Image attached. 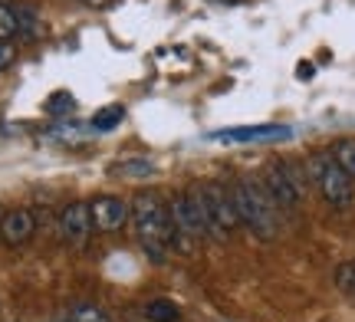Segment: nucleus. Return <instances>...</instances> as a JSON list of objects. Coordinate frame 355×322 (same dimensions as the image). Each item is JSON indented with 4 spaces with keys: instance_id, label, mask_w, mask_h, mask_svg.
Returning a JSON list of instances; mask_svg holds the SVG:
<instances>
[{
    "instance_id": "obj_7",
    "label": "nucleus",
    "mask_w": 355,
    "mask_h": 322,
    "mask_svg": "<svg viewBox=\"0 0 355 322\" xmlns=\"http://www.w3.org/2000/svg\"><path fill=\"white\" fill-rule=\"evenodd\" d=\"M56 227H60V237H63L66 247H86L89 237H92V214H89V201H73V204H66L60 211V220H56Z\"/></svg>"
},
{
    "instance_id": "obj_3",
    "label": "nucleus",
    "mask_w": 355,
    "mask_h": 322,
    "mask_svg": "<svg viewBox=\"0 0 355 322\" xmlns=\"http://www.w3.org/2000/svg\"><path fill=\"white\" fill-rule=\"evenodd\" d=\"M306 175L313 181V188L319 191V197L329 207H336V211H345L355 201V181L339 168L332 152H313L306 158Z\"/></svg>"
},
{
    "instance_id": "obj_12",
    "label": "nucleus",
    "mask_w": 355,
    "mask_h": 322,
    "mask_svg": "<svg viewBox=\"0 0 355 322\" xmlns=\"http://www.w3.org/2000/svg\"><path fill=\"white\" fill-rule=\"evenodd\" d=\"M24 33V24H20V7H10L0 0V39H10Z\"/></svg>"
},
{
    "instance_id": "obj_1",
    "label": "nucleus",
    "mask_w": 355,
    "mask_h": 322,
    "mask_svg": "<svg viewBox=\"0 0 355 322\" xmlns=\"http://www.w3.org/2000/svg\"><path fill=\"white\" fill-rule=\"evenodd\" d=\"M132 227L139 237L145 257L162 263L168 247L175 240V227H171V214H168V201L155 191H139L132 197Z\"/></svg>"
},
{
    "instance_id": "obj_5",
    "label": "nucleus",
    "mask_w": 355,
    "mask_h": 322,
    "mask_svg": "<svg viewBox=\"0 0 355 322\" xmlns=\"http://www.w3.org/2000/svg\"><path fill=\"white\" fill-rule=\"evenodd\" d=\"M204 201V220H207V233L217 237V240H227L230 233L241 227V217H237V207H234V194L230 188L217 184V181H207V184H198Z\"/></svg>"
},
{
    "instance_id": "obj_11",
    "label": "nucleus",
    "mask_w": 355,
    "mask_h": 322,
    "mask_svg": "<svg viewBox=\"0 0 355 322\" xmlns=\"http://www.w3.org/2000/svg\"><path fill=\"white\" fill-rule=\"evenodd\" d=\"M112 168H115V175H122V178H132V181H148L155 171H158L152 158H141V155L119 158Z\"/></svg>"
},
{
    "instance_id": "obj_14",
    "label": "nucleus",
    "mask_w": 355,
    "mask_h": 322,
    "mask_svg": "<svg viewBox=\"0 0 355 322\" xmlns=\"http://www.w3.org/2000/svg\"><path fill=\"white\" fill-rule=\"evenodd\" d=\"M332 283L343 293L345 299H355V260H343L336 270H332Z\"/></svg>"
},
{
    "instance_id": "obj_17",
    "label": "nucleus",
    "mask_w": 355,
    "mask_h": 322,
    "mask_svg": "<svg viewBox=\"0 0 355 322\" xmlns=\"http://www.w3.org/2000/svg\"><path fill=\"white\" fill-rule=\"evenodd\" d=\"M145 319L148 322H178L181 319V310H178L171 299H155L152 306L145 310Z\"/></svg>"
},
{
    "instance_id": "obj_20",
    "label": "nucleus",
    "mask_w": 355,
    "mask_h": 322,
    "mask_svg": "<svg viewBox=\"0 0 355 322\" xmlns=\"http://www.w3.org/2000/svg\"><path fill=\"white\" fill-rule=\"evenodd\" d=\"M83 3H89V7H105V3H112V0H83Z\"/></svg>"
},
{
    "instance_id": "obj_18",
    "label": "nucleus",
    "mask_w": 355,
    "mask_h": 322,
    "mask_svg": "<svg viewBox=\"0 0 355 322\" xmlns=\"http://www.w3.org/2000/svg\"><path fill=\"white\" fill-rule=\"evenodd\" d=\"M73 109H76V99H73L69 92H56L50 102H46V112H50V116H56V118H63L66 112H73Z\"/></svg>"
},
{
    "instance_id": "obj_8",
    "label": "nucleus",
    "mask_w": 355,
    "mask_h": 322,
    "mask_svg": "<svg viewBox=\"0 0 355 322\" xmlns=\"http://www.w3.org/2000/svg\"><path fill=\"white\" fill-rule=\"evenodd\" d=\"M89 214H92V227L99 233H115L132 220V204H125L122 197L105 194V197H92L89 201Z\"/></svg>"
},
{
    "instance_id": "obj_19",
    "label": "nucleus",
    "mask_w": 355,
    "mask_h": 322,
    "mask_svg": "<svg viewBox=\"0 0 355 322\" xmlns=\"http://www.w3.org/2000/svg\"><path fill=\"white\" fill-rule=\"evenodd\" d=\"M13 63H17V46H13L10 39H0V73L10 69Z\"/></svg>"
},
{
    "instance_id": "obj_6",
    "label": "nucleus",
    "mask_w": 355,
    "mask_h": 322,
    "mask_svg": "<svg viewBox=\"0 0 355 322\" xmlns=\"http://www.w3.org/2000/svg\"><path fill=\"white\" fill-rule=\"evenodd\" d=\"M260 181H263L270 201L277 204V211H296V207L303 204V194H306L303 175H300V168L290 165V161H270V165L263 168Z\"/></svg>"
},
{
    "instance_id": "obj_2",
    "label": "nucleus",
    "mask_w": 355,
    "mask_h": 322,
    "mask_svg": "<svg viewBox=\"0 0 355 322\" xmlns=\"http://www.w3.org/2000/svg\"><path fill=\"white\" fill-rule=\"evenodd\" d=\"M230 194H234V207H237L241 227H247L257 240H273L279 231V211H277V204L270 201L263 181L237 178L230 184Z\"/></svg>"
},
{
    "instance_id": "obj_10",
    "label": "nucleus",
    "mask_w": 355,
    "mask_h": 322,
    "mask_svg": "<svg viewBox=\"0 0 355 322\" xmlns=\"http://www.w3.org/2000/svg\"><path fill=\"white\" fill-rule=\"evenodd\" d=\"M33 233H37V217L26 207H13L0 220V240L7 247H24Z\"/></svg>"
},
{
    "instance_id": "obj_21",
    "label": "nucleus",
    "mask_w": 355,
    "mask_h": 322,
    "mask_svg": "<svg viewBox=\"0 0 355 322\" xmlns=\"http://www.w3.org/2000/svg\"><path fill=\"white\" fill-rule=\"evenodd\" d=\"M3 214H7V207H3V204H0V220H3Z\"/></svg>"
},
{
    "instance_id": "obj_13",
    "label": "nucleus",
    "mask_w": 355,
    "mask_h": 322,
    "mask_svg": "<svg viewBox=\"0 0 355 322\" xmlns=\"http://www.w3.org/2000/svg\"><path fill=\"white\" fill-rule=\"evenodd\" d=\"M63 322H112V316L102 306H96V303H76L73 310L66 312Z\"/></svg>"
},
{
    "instance_id": "obj_4",
    "label": "nucleus",
    "mask_w": 355,
    "mask_h": 322,
    "mask_svg": "<svg viewBox=\"0 0 355 322\" xmlns=\"http://www.w3.org/2000/svg\"><path fill=\"white\" fill-rule=\"evenodd\" d=\"M168 214H171V227H175V240H171V244H181V250H191V244L201 240L204 233H207L204 201H201V191H198V188L171 197V201H168Z\"/></svg>"
},
{
    "instance_id": "obj_16",
    "label": "nucleus",
    "mask_w": 355,
    "mask_h": 322,
    "mask_svg": "<svg viewBox=\"0 0 355 322\" xmlns=\"http://www.w3.org/2000/svg\"><path fill=\"white\" fill-rule=\"evenodd\" d=\"M122 118H125V105H105L96 112L92 118V129L96 132H112L115 125H122Z\"/></svg>"
},
{
    "instance_id": "obj_15",
    "label": "nucleus",
    "mask_w": 355,
    "mask_h": 322,
    "mask_svg": "<svg viewBox=\"0 0 355 322\" xmlns=\"http://www.w3.org/2000/svg\"><path fill=\"white\" fill-rule=\"evenodd\" d=\"M329 152H332V158L339 161V168L355 181V138H339Z\"/></svg>"
},
{
    "instance_id": "obj_9",
    "label": "nucleus",
    "mask_w": 355,
    "mask_h": 322,
    "mask_svg": "<svg viewBox=\"0 0 355 322\" xmlns=\"http://www.w3.org/2000/svg\"><path fill=\"white\" fill-rule=\"evenodd\" d=\"M290 125H243V129H220L211 138L220 145H254V142H279L290 138Z\"/></svg>"
},
{
    "instance_id": "obj_22",
    "label": "nucleus",
    "mask_w": 355,
    "mask_h": 322,
    "mask_svg": "<svg viewBox=\"0 0 355 322\" xmlns=\"http://www.w3.org/2000/svg\"><path fill=\"white\" fill-rule=\"evenodd\" d=\"M214 3H230V0H214Z\"/></svg>"
}]
</instances>
